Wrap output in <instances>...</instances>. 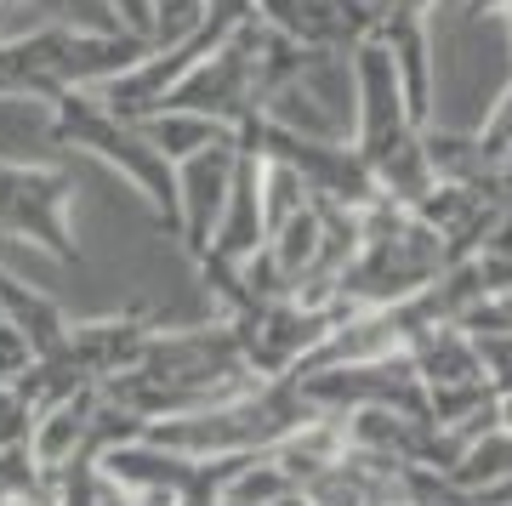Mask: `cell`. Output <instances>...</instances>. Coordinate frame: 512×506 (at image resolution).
Here are the masks:
<instances>
[{
  "label": "cell",
  "instance_id": "5",
  "mask_svg": "<svg viewBox=\"0 0 512 506\" xmlns=\"http://www.w3.org/2000/svg\"><path fill=\"white\" fill-rule=\"evenodd\" d=\"M501 194H507V199H512V177H501Z\"/></svg>",
  "mask_w": 512,
  "mask_h": 506
},
{
  "label": "cell",
  "instance_id": "1",
  "mask_svg": "<svg viewBox=\"0 0 512 506\" xmlns=\"http://www.w3.org/2000/svg\"><path fill=\"white\" fill-rule=\"evenodd\" d=\"M234 171H239V143H217L177 165V245L188 251V262H200L211 251L228 194H234Z\"/></svg>",
  "mask_w": 512,
  "mask_h": 506
},
{
  "label": "cell",
  "instance_id": "3",
  "mask_svg": "<svg viewBox=\"0 0 512 506\" xmlns=\"http://www.w3.org/2000/svg\"><path fill=\"white\" fill-rule=\"evenodd\" d=\"M461 489H473V495H495V489L512 484V427L507 421H495L484 433L456 455V467H450Z\"/></svg>",
  "mask_w": 512,
  "mask_h": 506
},
{
  "label": "cell",
  "instance_id": "4",
  "mask_svg": "<svg viewBox=\"0 0 512 506\" xmlns=\"http://www.w3.org/2000/svg\"><path fill=\"white\" fill-rule=\"evenodd\" d=\"M473 256H490V262H507L512 268V199L501 205V217L490 222V234H484V245Z\"/></svg>",
  "mask_w": 512,
  "mask_h": 506
},
{
  "label": "cell",
  "instance_id": "2",
  "mask_svg": "<svg viewBox=\"0 0 512 506\" xmlns=\"http://www.w3.org/2000/svg\"><path fill=\"white\" fill-rule=\"evenodd\" d=\"M137 131H143L148 143H154V154L171 160V165L194 160V154H205V148H217V143H239L234 126H222V120L194 114V109H154L148 120H137Z\"/></svg>",
  "mask_w": 512,
  "mask_h": 506
}]
</instances>
